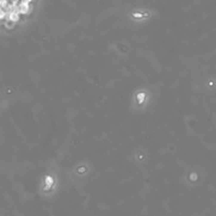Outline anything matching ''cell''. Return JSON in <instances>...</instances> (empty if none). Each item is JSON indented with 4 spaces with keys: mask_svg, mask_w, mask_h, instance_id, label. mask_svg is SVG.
I'll return each instance as SVG.
<instances>
[{
    "mask_svg": "<svg viewBox=\"0 0 216 216\" xmlns=\"http://www.w3.org/2000/svg\"><path fill=\"white\" fill-rule=\"evenodd\" d=\"M24 1H26V2H28V3H30V1H33V0H24Z\"/></svg>",
    "mask_w": 216,
    "mask_h": 216,
    "instance_id": "6da1fadb",
    "label": "cell"
}]
</instances>
